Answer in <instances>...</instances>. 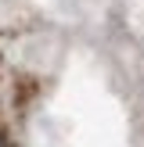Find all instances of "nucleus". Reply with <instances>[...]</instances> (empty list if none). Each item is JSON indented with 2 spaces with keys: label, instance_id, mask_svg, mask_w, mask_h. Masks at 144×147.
I'll list each match as a JSON object with an SVG mask.
<instances>
[{
  "label": "nucleus",
  "instance_id": "f257e3e1",
  "mask_svg": "<svg viewBox=\"0 0 144 147\" xmlns=\"http://www.w3.org/2000/svg\"><path fill=\"white\" fill-rule=\"evenodd\" d=\"M0 147H4V140H0Z\"/></svg>",
  "mask_w": 144,
  "mask_h": 147
}]
</instances>
